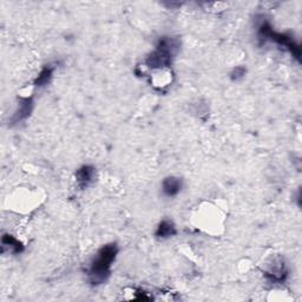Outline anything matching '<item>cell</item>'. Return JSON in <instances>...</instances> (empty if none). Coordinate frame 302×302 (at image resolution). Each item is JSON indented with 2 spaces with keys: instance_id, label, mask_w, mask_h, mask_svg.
Masks as SVG:
<instances>
[{
  "instance_id": "6da1fadb",
  "label": "cell",
  "mask_w": 302,
  "mask_h": 302,
  "mask_svg": "<svg viewBox=\"0 0 302 302\" xmlns=\"http://www.w3.org/2000/svg\"><path fill=\"white\" fill-rule=\"evenodd\" d=\"M117 252H118V249L115 243L104 246L99 250L91 264L90 270H89V276H90L92 283L100 284L105 282L106 279L110 275L111 263L114 262Z\"/></svg>"
},
{
  "instance_id": "7a4b0ae2",
  "label": "cell",
  "mask_w": 302,
  "mask_h": 302,
  "mask_svg": "<svg viewBox=\"0 0 302 302\" xmlns=\"http://www.w3.org/2000/svg\"><path fill=\"white\" fill-rule=\"evenodd\" d=\"M178 44L175 39L164 38L160 40L156 51L148 59V65L150 68H163L170 64V60L175 56V50H177Z\"/></svg>"
},
{
  "instance_id": "3957f363",
  "label": "cell",
  "mask_w": 302,
  "mask_h": 302,
  "mask_svg": "<svg viewBox=\"0 0 302 302\" xmlns=\"http://www.w3.org/2000/svg\"><path fill=\"white\" fill-rule=\"evenodd\" d=\"M181 188H182V183H181L180 178L168 177L163 181L162 189L165 196H175V195H177L181 191Z\"/></svg>"
},
{
  "instance_id": "277c9868",
  "label": "cell",
  "mask_w": 302,
  "mask_h": 302,
  "mask_svg": "<svg viewBox=\"0 0 302 302\" xmlns=\"http://www.w3.org/2000/svg\"><path fill=\"white\" fill-rule=\"evenodd\" d=\"M94 176V170L91 166H83L82 169H79L77 171V181H78L79 186L82 188H86L92 182Z\"/></svg>"
},
{
  "instance_id": "5b68a950",
  "label": "cell",
  "mask_w": 302,
  "mask_h": 302,
  "mask_svg": "<svg viewBox=\"0 0 302 302\" xmlns=\"http://www.w3.org/2000/svg\"><path fill=\"white\" fill-rule=\"evenodd\" d=\"M175 234H176V229H175L174 224H172L170 221H163V222L160 224V227H158V230L156 232L157 236L161 238L172 236V235Z\"/></svg>"
},
{
  "instance_id": "8992f818",
  "label": "cell",
  "mask_w": 302,
  "mask_h": 302,
  "mask_svg": "<svg viewBox=\"0 0 302 302\" xmlns=\"http://www.w3.org/2000/svg\"><path fill=\"white\" fill-rule=\"evenodd\" d=\"M51 76H52V70H50L48 68L44 69V70L42 71V73L38 76V78H37L36 84H38V86L46 84V83L48 82V79L51 78Z\"/></svg>"
}]
</instances>
